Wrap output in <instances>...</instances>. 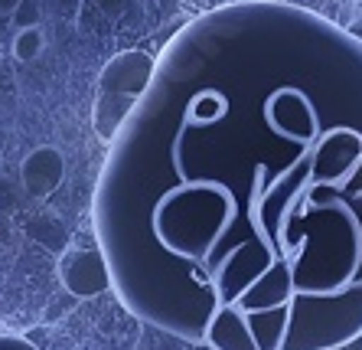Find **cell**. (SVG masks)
Masks as SVG:
<instances>
[{"instance_id":"13","label":"cell","mask_w":362,"mask_h":350,"mask_svg":"<svg viewBox=\"0 0 362 350\" xmlns=\"http://www.w3.org/2000/svg\"><path fill=\"white\" fill-rule=\"evenodd\" d=\"M349 350H362V334L356 337V341H349Z\"/></svg>"},{"instance_id":"9","label":"cell","mask_w":362,"mask_h":350,"mask_svg":"<svg viewBox=\"0 0 362 350\" xmlns=\"http://www.w3.org/2000/svg\"><path fill=\"white\" fill-rule=\"evenodd\" d=\"M222 111H226V98H222L219 92H202L199 98L193 102V118L196 121H219Z\"/></svg>"},{"instance_id":"12","label":"cell","mask_w":362,"mask_h":350,"mask_svg":"<svg viewBox=\"0 0 362 350\" xmlns=\"http://www.w3.org/2000/svg\"><path fill=\"white\" fill-rule=\"evenodd\" d=\"M20 4L23 0H0V17H10L13 10H20Z\"/></svg>"},{"instance_id":"15","label":"cell","mask_w":362,"mask_h":350,"mask_svg":"<svg viewBox=\"0 0 362 350\" xmlns=\"http://www.w3.org/2000/svg\"><path fill=\"white\" fill-rule=\"evenodd\" d=\"M199 350H212V347H209V344H202V347H199Z\"/></svg>"},{"instance_id":"3","label":"cell","mask_w":362,"mask_h":350,"mask_svg":"<svg viewBox=\"0 0 362 350\" xmlns=\"http://www.w3.org/2000/svg\"><path fill=\"white\" fill-rule=\"evenodd\" d=\"M59 278L78 298H95L115 285L108 256L101 249H69L59 259Z\"/></svg>"},{"instance_id":"2","label":"cell","mask_w":362,"mask_h":350,"mask_svg":"<svg viewBox=\"0 0 362 350\" xmlns=\"http://www.w3.org/2000/svg\"><path fill=\"white\" fill-rule=\"evenodd\" d=\"M153 79V60L141 50L121 52L105 66L98 79V95H95V131L98 137L111 141L121 121L131 115L144 89Z\"/></svg>"},{"instance_id":"6","label":"cell","mask_w":362,"mask_h":350,"mask_svg":"<svg viewBox=\"0 0 362 350\" xmlns=\"http://www.w3.org/2000/svg\"><path fill=\"white\" fill-rule=\"evenodd\" d=\"M62 174H66V161H62V154L56 151V147H36V151H30L26 161L20 164L23 190L36 200L49 197L52 190L62 184Z\"/></svg>"},{"instance_id":"8","label":"cell","mask_w":362,"mask_h":350,"mask_svg":"<svg viewBox=\"0 0 362 350\" xmlns=\"http://www.w3.org/2000/svg\"><path fill=\"white\" fill-rule=\"evenodd\" d=\"M42 33L36 30V26H30V30H17V40H13V56H17L20 62H30L36 60L42 52Z\"/></svg>"},{"instance_id":"7","label":"cell","mask_w":362,"mask_h":350,"mask_svg":"<svg viewBox=\"0 0 362 350\" xmlns=\"http://www.w3.org/2000/svg\"><path fill=\"white\" fill-rule=\"evenodd\" d=\"M287 324H291V305L248 315V327H252V334H255L258 350H281L284 347Z\"/></svg>"},{"instance_id":"1","label":"cell","mask_w":362,"mask_h":350,"mask_svg":"<svg viewBox=\"0 0 362 350\" xmlns=\"http://www.w3.org/2000/svg\"><path fill=\"white\" fill-rule=\"evenodd\" d=\"M362 334V278L337 291H307L291 301V324L281 350H329Z\"/></svg>"},{"instance_id":"14","label":"cell","mask_w":362,"mask_h":350,"mask_svg":"<svg viewBox=\"0 0 362 350\" xmlns=\"http://www.w3.org/2000/svg\"><path fill=\"white\" fill-rule=\"evenodd\" d=\"M353 33H356V36H362V23H356V26H353Z\"/></svg>"},{"instance_id":"10","label":"cell","mask_w":362,"mask_h":350,"mask_svg":"<svg viewBox=\"0 0 362 350\" xmlns=\"http://www.w3.org/2000/svg\"><path fill=\"white\" fill-rule=\"evenodd\" d=\"M0 350H36L30 341L17 337V334H0Z\"/></svg>"},{"instance_id":"11","label":"cell","mask_w":362,"mask_h":350,"mask_svg":"<svg viewBox=\"0 0 362 350\" xmlns=\"http://www.w3.org/2000/svg\"><path fill=\"white\" fill-rule=\"evenodd\" d=\"M95 4H98V7L105 10V13H111V17H115V13H118L121 7H124V0H95Z\"/></svg>"},{"instance_id":"4","label":"cell","mask_w":362,"mask_h":350,"mask_svg":"<svg viewBox=\"0 0 362 350\" xmlns=\"http://www.w3.org/2000/svg\"><path fill=\"white\" fill-rule=\"evenodd\" d=\"M297 285H294V275H291V265L274 259V262L264 269L262 275H255V282H248L242 291H238L235 301H228V305H235L238 311L245 315H255V311H271V307H284L294 301L297 295Z\"/></svg>"},{"instance_id":"5","label":"cell","mask_w":362,"mask_h":350,"mask_svg":"<svg viewBox=\"0 0 362 350\" xmlns=\"http://www.w3.org/2000/svg\"><path fill=\"white\" fill-rule=\"evenodd\" d=\"M206 344L212 350H258L255 334L248 327V315L235 305H219L206 327Z\"/></svg>"}]
</instances>
